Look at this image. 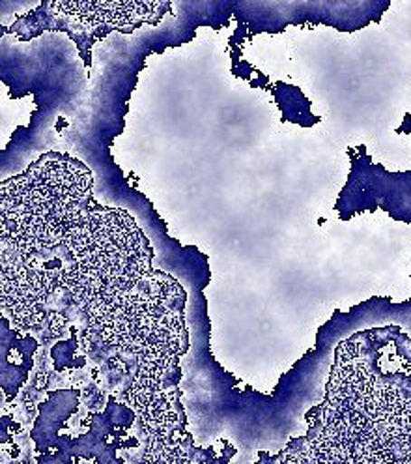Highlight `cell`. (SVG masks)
I'll return each instance as SVG.
<instances>
[{"mask_svg": "<svg viewBox=\"0 0 411 464\" xmlns=\"http://www.w3.org/2000/svg\"><path fill=\"white\" fill-rule=\"evenodd\" d=\"M62 246L72 263L62 266L61 285L84 309L152 274V249L122 210H82Z\"/></svg>", "mask_w": 411, "mask_h": 464, "instance_id": "cell-2", "label": "cell"}, {"mask_svg": "<svg viewBox=\"0 0 411 464\" xmlns=\"http://www.w3.org/2000/svg\"><path fill=\"white\" fill-rule=\"evenodd\" d=\"M56 283H61V270H51L40 255L3 246V313L12 321L40 318Z\"/></svg>", "mask_w": 411, "mask_h": 464, "instance_id": "cell-4", "label": "cell"}, {"mask_svg": "<svg viewBox=\"0 0 411 464\" xmlns=\"http://www.w3.org/2000/svg\"><path fill=\"white\" fill-rule=\"evenodd\" d=\"M91 193L92 174L82 163L43 156L3 186V246L34 255L62 246Z\"/></svg>", "mask_w": 411, "mask_h": 464, "instance_id": "cell-1", "label": "cell"}, {"mask_svg": "<svg viewBox=\"0 0 411 464\" xmlns=\"http://www.w3.org/2000/svg\"><path fill=\"white\" fill-rule=\"evenodd\" d=\"M178 285L161 274L88 307L92 328L107 343L139 354L142 362H176L186 351V326L174 302Z\"/></svg>", "mask_w": 411, "mask_h": 464, "instance_id": "cell-3", "label": "cell"}]
</instances>
